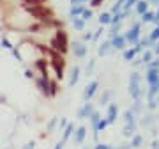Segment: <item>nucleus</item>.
Instances as JSON below:
<instances>
[{
  "instance_id": "obj_55",
  "label": "nucleus",
  "mask_w": 159,
  "mask_h": 149,
  "mask_svg": "<svg viewBox=\"0 0 159 149\" xmlns=\"http://www.w3.org/2000/svg\"><path fill=\"white\" fill-rule=\"evenodd\" d=\"M154 55H159V45H156V50H154Z\"/></svg>"
},
{
  "instance_id": "obj_16",
  "label": "nucleus",
  "mask_w": 159,
  "mask_h": 149,
  "mask_svg": "<svg viewBox=\"0 0 159 149\" xmlns=\"http://www.w3.org/2000/svg\"><path fill=\"white\" fill-rule=\"evenodd\" d=\"M157 92H159V80L156 82V84H152V85H150V89H148V92H147L148 99H154V98L157 96Z\"/></svg>"
},
{
  "instance_id": "obj_28",
  "label": "nucleus",
  "mask_w": 159,
  "mask_h": 149,
  "mask_svg": "<svg viewBox=\"0 0 159 149\" xmlns=\"http://www.w3.org/2000/svg\"><path fill=\"white\" fill-rule=\"evenodd\" d=\"M110 98H111V91H104V94L101 96V105H108Z\"/></svg>"
},
{
  "instance_id": "obj_20",
  "label": "nucleus",
  "mask_w": 159,
  "mask_h": 149,
  "mask_svg": "<svg viewBox=\"0 0 159 149\" xmlns=\"http://www.w3.org/2000/svg\"><path fill=\"white\" fill-rule=\"evenodd\" d=\"M83 9H85L83 6H71V11H69V14H71V18H76V16H80V14L83 12Z\"/></svg>"
},
{
  "instance_id": "obj_50",
  "label": "nucleus",
  "mask_w": 159,
  "mask_h": 149,
  "mask_svg": "<svg viewBox=\"0 0 159 149\" xmlns=\"http://www.w3.org/2000/svg\"><path fill=\"white\" fill-rule=\"evenodd\" d=\"M25 76H27V78H34V73H32L30 69H27V71H25Z\"/></svg>"
},
{
  "instance_id": "obj_6",
  "label": "nucleus",
  "mask_w": 159,
  "mask_h": 149,
  "mask_svg": "<svg viewBox=\"0 0 159 149\" xmlns=\"http://www.w3.org/2000/svg\"><path fill=\"white\" fill-rule=\"evenodd\" d=\"M110 45H111V48H115V50H124L125 45H127V41L124 39V36L117 34L115 37H111V41H110Z\"/></svg>"
},
{
  "instance_id": "obj_47",
  "label": "nucleus",
  "mask_w": 159,
  "mask_h": 149,
  "mask_svg": "<svg viewBox=\"0 0 159 149\" xmlns=\"http://www.w3.org/2000/svg\"><path fill=\"white\" fill-rule=\"evenodd\" d=\"M94 60H90V64H89V66H87V73H92V69H94Z\"/></svg>"
},
{
  "instance_id": "obj_18",
  "label": "nucleus",
  "mask_w": 159,
  "mask_h": 149,
  "mask_svg": "<svg viewBox=\"0 0 159 149\" xmlns=\"http://www.w3.org/2000/svg\"><path fill=\"white\" fill-rule=\"evenodd\" d=\"M27 30H29L30 34H41V32L44 30V25H43V23H34V25H30Z\"/></svg>"
},
{
  "instance_id": "obj_40",
  "label": "nucleus",
  "mask_w": 159,
  "mask_h": 149,
  "mask_svg": "<svg viewBox=\"0 0 159 149\" xmlns=\"http://www.w3.org/2000/svg\"><path fill=\"white\" fill-rule=\"evenodd\" d=\"M156 107H157V101H156V99H148V108L154 110Z\"/></svg>"
},
{
  "instance_id": "obj_25",
  "label": "nucleus",
  "mask_w": 159,
  "mask_h": 149,
  "mask_svg": "<svg viewBox=\"0 0 159 149\" xmlns=\"http://www.w3.org/2000/svg\"><path fill=\"white\" fill-rule=\"evenodd\" d=\"M99 23H101V25H108V23H111V14H110V12H101Z\"/></svg>"
},
{
  "instance_id": "obj_15",
  "label": "nucleus",
  "mask_w": 159,
  "mask_h": 149,
  "mask_svg": "<svg viewBox=\"0 0 159 149\" xmlns=\"http://www.w3.org/2000/svg\"><path fill=\"white\" fill-rule=\"evenodd\" d=\"M78 80H80V68H78V66H74V68H73V71H71L69 85H71V87H74L76 84H78Z\"/></svg>"
},
{
  "instance_id": "obj_3",
  "label": "nucleus",
  "mask_w": 159,
  "mask_h": 149,
  "mask_svg": "<svg viewBox=\"0 0 159 149\" xmlns=\"http://www.w3.org/2000/svg\"><path fill=\"white\" fill-rule=\"evenodd\" d=\"M129 94L131 98L134 99V101H138L140 99V96H142V89H140V74L138 73H133L129 78Z\"/></svg>"
},
{
  "instance_id": "obj_36",
  "label": "nucleus",
  "mask_w": 159,
  "mask_h": 149,
  "mask_svg": "<svg viewBox=\"0 0 159 149\" xmlns=\"http://www.w3.org/2000/svg\"><path fill=\"white\" fill-rule=\"evenodd\" d=\"M136 2H138V0H125V2H124V9H125V11H129L133 6H136Z\"/></svg>"
},
{
  "instance_id": "obj_45",
  "label": "nucleus",
  "mask_w": 159,
  "mask_h": 149,
  "mask_svg": "<svg viewBox=\"0 0 159 149\" xmlns=\"http://www.w3.org/2000/svg\"><path fill=\"white\" fill-rule=\"evenodd\" d=\"M152 121H154L152 115H147V119H143V124H152Z\"/></svg>"
},
{
  "instance_id": "obj_29",
  "label": "nucleus",
  "mask_w": 159,
  "mask_h": 149,
  "mask_svg": "<svg viewBox=\"0 0 159 149\" xmlns=\"http://www.w3.org/2000/svg\"><path fill=\"white\" fill-rule=\"evenodd\" d=\"M154 18H156V16H154V12H150V11H145V12L142 14V20H143V22H154Z\"/></svg>"
},
{
  "instance_id": "obj_46",
  "label": "nucleus",
  "mask_w": 159,
  "mask_h": 149,
  "mask_svg": "<svg viewBox=\"0 0 159 149\" xmlns=\"http://www.w3.org/2000/svg\"><path fill=\"white\" fill-rule=\"evenodd\" d=\"M83 2H87V0H71V4H73V6H81Z\"/></svg>"
},
{
  "instance_id": "obj_35",
  "label": "nucleus",
  "mask_w": 159,
  "mask_h": 149,
  "mask_svg": "<svg viewBox=\"0 0 159 149\" xmlns=\"http://www.w3.org/2000/svg\"><path fill=\"white\" fill-rule=\"evenodd\" d=\"M81 16H83L81 20H83V22H87V20H90V18H92V11H90V9H83Z\"/></svg>"
},
{
  "instance_id": "obj_7",
  "label": "nucleus",
  "mask_w": 159,
  "mask_h": 149,
  "mask_svg": "<svg viewBox=\"0 0 159 149\" xmlns=\"http://www.w3.org/2000/svg\"><path fill=\"white\" fill-rule=\"evenodd\" d=\"M92 112H94V107H92L90 101H87V103H83V107L78 110V117L80 119H89Z\"/></svg>"
},
{
  "instance_id": "obj_56",
  "label": "nucleus",
  "mask_w": 159,
  "mask_h": 149,
  "mask_svg": "<svg viewBox=\"0 0 159 149\" xmlns=\"http://www.w3.org/2000/svg\"><path fill=\"white\" fill-rule=\"evenodd\" d=\"M150 2H152V4H157V6H159V0H150Z\"/></svg>"
},
{
  "instance_id": "obj_17",
  "label": "nucleus",
  "mask_w": 159,
  "mask_h": 149,
  "mask_svg": "<svg viewBox=\"0 0 159 149\" xmlns=\"http://www.w3.org/2000/svg\"><path fill=\"white\" fill-rule=\"evenodd\" d=\"M145 11H148V2H145V0H138L136 2V12L138 14H143Z\"/></svg>"
},
{
  "instance_id": "obj_58",
  "label": "nucleus",
  "mask_w": 159,
  "mask_h": 149,
  "mask_svg": "<svg viewBox=\"0 0 159 149\" xmlns=\"http://www.w3.org/2000/svg\"><path fill=\"white\" fill-rule=\"evenodd\" d=\"M157 29H159V22H157Z\"/></svg>"
},
{
  "instance_id": "obj_19",
  "label": "nucleus",
  "mask_w": 159,
  "mask_h": 149,
  "mask_svg": "<svg viewBox=\"0 0 159 149\" xmlns=\"http://www.w3.org/2000/svg\"><path fill=\"white\" fill-rule=\"evenodd\" d=\"M73 132H74V124H67V126L64 128V135H62V142H66L71 135H73Z\"/></svg>"
},
{
  "instance_id": "obj_42",
  "label": "nucleus",
  "mask_w": 159,
  "mask_h": 149,
  "mask_svg": "<svg viewBox=\"0 0 159 149\" xmlns=\"http://www.w3.org/2000/svg\"><path fill=\"white\" fill-rule=\"evenodd\" d=\"M96 149H111V146H108V144H97Z\"/></svg>"
},
{
  "instance_id": "obj_33",
  "label": "nucleus",
  "mask_w": 159,
  "mask_h": 149,
  "mask_svg": "<svg viewBox=\"0 0 159 149\" xmlns=\"http://www.w3.org/2000/svg\"><path fill=\"white\" fill-rule=\"evenodd\" d=\"M124 121L125 123H133V121H134V114H133L131 110H127V112L124 114Z\"/></svg>"
},
{
  "instance_id": "obj_34",
  "label": "nucleus",
  "mask_w": 159,
  "mask_h": 149,
  "mask_svg": "<svg viewBox=\"0 0 159 149\" xmlns=\"http://www.w3.org/2000/svg\"><path fill=\"white\" fill-rule=\"evenodd\" d=\"M2 46H4L6 50H12V48H14V46L11 45V41L7 39V37H2Z\"/></svg>"
},
{
  "instance_id": "obj_13",
  "label": "nucleus",
  "mask_w": 159,
  "mask_h": 149,
  "mask_svg": "<svg viewBox=\"0 0 159 149\" xmlns=\"http://www.w3.org/2000/svg\"><path fill=\"white\" fill-rule=\"evenodd\" d=\"M35 68L41 71V78H48V68H46V60H43V59L35 60Z\"/></svg>"
},
{
  "instance_id": "obj_49",
  "label": "nucleus",
  "mask_w": 159,
  "mask_h": 149,
  "mask_svg": "<svg viewBox=\"0 0 159 149\" xmlns=\"http://www.w3.org/2000/svg\"><path fill=\"white\" fill-rule=\"evenodd\" d=\"M101 2H102V0H90V4H92V6H94V7L101 6Z\"/></svg>"
},
{
  "instance_id": "obj_8",
  "label": "nucleus",
  "mask_w": 159,
  "mask_h": 149,
  "mask_svg": "<svg viewBox=\"0 0 159 149\" xmlns=\"http://www.w3.org/2000/svg\"><path fill=\"white\" fill-rule=\"evenodd\" d=\"M73 53H74V57L83 59V57L87 55V46L83 45V43H78V41H74V45H73Z\"/></svg>"
},
{
  "instance_id": "obj_38",
  "label": "nucleus",
  "mask_w": 159,
  "mask_h": 149,
  "mask_svg": "<svg viewBox=\"0 0 159 149\" xmlns=\"http://www.w3.org/2000/svg\"><path fill=\"white\" fill-rule=\"evenodd\" d=\"M150 41H156V39H159V29L156 27V29L152 30V34H150V37H148Z\"/></svg>"
},
{
  "instance_id": "obj_54",
  "label": "nucleus",
  "mask_w": 159,
  "mask_h": 149,
  "mask_svg": "<svg viewBox=\"0 0 159 149\" xmlns=\"http://www.w3.org/2000/svg\"><path fill=\"white\" fill-rule=\"evenodd\" d=\"M64 147V142H58L57 146H55V149H62Z\"/></svg>"
},
{
  "instance_id": "obj_44",
  "label": "nucleus",
  "mask_w": 159,
  "mask_h": 149,
  "mask_svg": "<svg viewBox=\"0 0 159 149\" xmlns=\"http://www.w3.org/2000/svg\"><path fill=\"white\" fill-rule=\"evenodd\" d=\"M92 37H94V34H92V32H85V34H83V39H85V41H90Z\"/></svg>"
},
{
  "instance_id": "obj_24",
  "label": "nucleus",
  "mask_w": 159,
  "mask_h": 149,
  "mask_svg": "<svg viewBox=\"0 0 159 149\" xmlns=\"http://www.w3.org/2000/svg\"><path fill=\"white\" fill-rule=\"evenodd\" d=\"M110 41H104V43H101L99 45V55H108V52H110Z\"/></svg>"
},
{
  "instance_id": "obj_31",
  "label": "nucleus",
  "mask_w": 159,
  "mask_h": 149,
  "mask_svg": "<svg viewBox=\"0 0 159 149\" xmlns=\"http://www.w3.org/2000/svg\"><path fill=\"white\" fill-rule=\"evenodd\" d=\"M120 27H122V25H120V23H113V29L110 30V36H111V37H115V36L119 34Z\"/></svg>"
},
{
  "instance_id": "obj_57",
  "label": "nucleus",
  "mask_w": 159,
  "mask_h": 149,
  "mask_svg": "<svg viewBox=\"0 0 159 149\" xmlns=\"http://www.w3.org/2000/svg\"><path fill=\"white\" fill-rule=\"evenodd\" d=\"M154 99H156V101H157V103H159V92H157V98H154Z\"/></svg>"
},
{
  "instance_id": "obj_27",
  "label": "nucleus",
  "mask_w": 159,
  "mask_h": 149,
  "mask_svg": "<svg viewBox=\"0 0 159 149\" xmlns=\"http://www.w3.org/2000/svg\"><path fill=\"white\" fill-rule=\"evenodd\" d=\"M152 60H154V52H148V50H147V52L143 53L142 62H143V64H150Z\"/></svg>"
},
{
  "instance_id": "obj_51",
  "label": "nucleus",
  "mask_w": 159,
  "mask_h": 149,
  "mask_svg": "<svg viewBox=\"0 0 159 149\" xmlns=\"http://www.w3.org/2000/svg\"><path fill=\"white\" fill-rule=\"evenodd\" d=\"M66 126H67V123H66V119H60V130H64Z\"/></svg>"
},
{
  "instance_id": "obj_10",
  "label": "nucleus",
  "mask_w": 159,
  "mask_h": 149,
  "mask_svg": "<svg viewBox=\"0 0 159 149\" xmlns=\"http://www.w3.org/2000/svg\"><path fill=\"white\" fill-rule=\"evenodd\" d=\"M117 114H119V108H117V103H108V115H106V121L108 124L117 121Z\"/></svg>"
},
{
  "instance_id": "obj_1",
  "label": "nucleus",
  "mask_w": 159,
  "mask_h": 149,
  "mask_svg": "<svg viewBox=\"0 0 159 149\" xmlns=\"http://www.w3.org/2000/svg\"><path fill=\"white\" fill-rule=\"evenodd\" d=\"M27 9V12H29L32 18H35V20H39L43 25H46V27H53V25H58V22L55 20V16H53V12L48 9L46 6H35V7H25Z\"/></svg>"
},
{
  "instance_id": "obj_12",
  "label": "nucleus",
  "mask_w": 159,
  "mask_h": 149,
  "mask_svg": "<svg viewBox=\"0 0 159 149\" xmlns=\"http://www.w3.org/2000/svg\"><path fill=\"white\" fill-rule=\"evenodd\" d=\"M85 137H87V128L85 126H80L78 130H76V133H74V142L81 144L83 140H85Z\"/></svg>"
},
{
  "instance_id": "obj_30",
  "label": "nucleus",
  "mask_w": 159,
  "mask_h": 149,
  "mask_svg": "<svg viewBox=\"0 0 159 149\" xmlns=\"http://www.w3.org/2000/svg\"><path fill=\"white\" fill-rule=\"evenodd\" d=\"M134 55H136V53H134V50H124V59H125V60H133V59H134Z\"/></svg>"
},
{
  "instance_id": "obj_11",
  "label": "nucleus",
  "mask_w": 159,
  "mask_h": 149,
  "mask_svg": "<svg viewBox=\"0 0 159 149\" xmlns=\"http://www.w3.org/2000/svg\"><path fill=\"white\" fill-rule=\"evenodd\" d=\"M35 82H37V87L41 89V92L50 98V82H48V78H37Z\"/></svg>"
},
{
  "instance_id": "obj_43",
  "label": "nucleus",
  "mask_w": 159,
  "mask_h": 149,
  "mask_svg": "<svg viewBox=\"0 0 159 149\" xmlns=\"http://www.w3.org/2000/svg\"><path fill=\"white\" fill-rule=\"evenodd\" d=\"M148 68H159V57L156 59V60H152V62L148 64Z\"/></svg>"
},
{
  "instance_id": "obj_37",
  "label": "nucleus",
  "mask_w": 159,
  "mask_h": 149,
  "mask_svg": "<svg viewBox=\"0 0 159 149\" xmlns=\"http://www.w3.org/2000/svg\"><path fill=\"white\" fill-rule=\"evenodd\" d=\"M138 43H140L143 48H147V46H152L154 45V41H150L148 37H147V39H138Z\"/></svg>"
},
{
  "instance_id": "obj_2",
  "label": "nucleus",
  "mask_w": 159,
  "mask_h": 149,
  "mask_svg": "<svg viewBox=\"0 0 159 149\" xmlns=\"http://www.w3.org/2000/svg\"><path fill=\"white\" fill-rule=\"evenodd\" d=\"M50 46H51V50H55V52L60 53V55L67 52L69 45H67V34H66V30H58L57 36L51 39Z\"/></svg>"
},
{
  "instance_id": "obj_21",
  "label": "nucleus",
  "mask_w": 159,
  "mask_h": 149,
  "mask_svg": "<svg viewBox=\"0 0 159 149\" xmlns=\"http://www.w3.org/2000/svg\"><path fill=\"white\" fill-rule=\"evenodd\" d=\"M73 27L76 30H85V22H83V20H81V18H73Z\"/></svg>"
},
{
  "instance_id": "obj_26",
  "label": "nucleus",
  "mask_w": 159,
  "mask_h": 149,
  "mask_svg": "<svg viewBox=\"0 0 159 149\" xmlns=\"http://www.w3.org/2000/svg\"><path fill=\"white\" fill-rule=\"evenodd\" d=\"M99 121H101V115H99V112H97V110H94V112L90 114V123H92V128H96Z\"/></svg>"
},
{
  "instance_id": "obj_4",
  "label": "nucleus",
  "mask_w": 159,
  "mask_h": 149,
  "mask_svg": "<svg viewBox=\"0 0 159 149\" xmlns=\"http://www.w3.org/2000/svg\"><path fill=\"white\" fill-rule=\"evenodd\" d=\"M125 41H129L131 45H136L138 39H140V23H134L133 27L129 29V32L124 36Z\"/></svg>"
},
{
  "instance_id": "obj_9",
  "label": "nucleus",
  "mask_w": 159,
  "mask_h": 149,
  "mask_svg": "<svg viewBox=\"0 0 159 149\" xmlns=\"http://www.w3.org/2000/svg\"><path fill=\"white\" fill-rule=\"evenodd\" d=\"M97 87H99V84H97L96 80H94V82H90V84H89V85H87L85 92H83V98H85V101H90V99H92V96H94V94H96Z\"/></svg>"
},
{
  "instance_id": "obj_48",
  "label": "nucleus",
  "mask_w": 159,
  "mask_h": 149,
  "mask_svg": "<svg viewBox=\"0 0 159 149\" xmlns=\"http://www.w3.org/2000/svg\"><path fill=\"white\" fill-rule=\"evenodd\" d=\"M34 146H35L34 142H29V144H25V146H23V149H34Z\"/></svg>"
},
{
  "instance_id": "obj_53",
  "label": "nucleus",
  "mask_w": 159,
  "mask_h": 149,
  "mask_svg": "<svg viewBox=\"0 0 159 149\" xmlns=\"http://www.w3.org/2000/svg\"><path fill=\"white\" fill-rule=\"evenodd\" d=\"M154 16H156V18H154V22L157 23L159 22V9H157V12H154Z\"/></svg>"
},
{
  "instance_id": "obj_23",
  "label": "nucleus",
  "mask_w": 159,
  "mask_h": 149,
  "mask_svg": "<svg viewBox=\"0 0 159 149\" xmlns=\"http://www.w3.org/2000/svg\"><path fill=\"white\" fill-rule=\"evenodd\" d=\"M143 144V137L142 135H133V140H131L129 147H140Z\"/></svg>"
},
{
  "instance_id": "obj_14",
  "label": "nucleus",
  "mask_w": 159,
  "mask_h": 149,
  "mask_svg": "<svg viewBox=\"0 0 159 149\" xmlns=\"http://www.w3.org/2000/svg\"><path fill=\"white\" fill-rule=\"evenodd\" d=\"M136 132V121H133V123H125L124 126V135L125 137H133Z\"/></svg>"
},
{
  "instance_id": "obj_32",
  "label": "nucleus",
  "mask_w": 159,
  "mask_h": 149,
  "mask_svg": "<svg viewBox=\"0 0 159 149\" xmlns=\"http://www.w3.org/2000/svg\"><path fill=\"white\" fill-rule=\"evenodd\" d=\"M57 92H58V85L55 82H50V96H55Z\"/></svg>"
},
{
  "instance_id": "obj_5",
  "label": "nucleus",
  "mask_w": 159,
  "mask_h": 149,
  "mask_svg": "<svg viewBox=\"0 0 159 149\" xmlns=\"http://www.w3.org/2000/svg\"><path fill=\"white\" fill-rule=\"evenodd\" d=\"M145 80H147L148 85H152L159 80V68H148L147 74H145Z\"/></svg>"
},
{
  "instance_id": "obj_52",
  "label": "nucleus",
  "mask_w": 159,
  "mask_h": 149,
  "mask_svg": "<svg viewBox=\"0 0 159 149\" xmlns=\"http://www.w3.org/2000/svg\"><path fill=\"white\" fill-rule=\"evenodd\" d=\"M152 149H159V142H157V140H154V142H152Z\"/></svg>"
},
{
  "instance_id": "obj_39",
  "label": "nucleus",
  "mask_w": 159,
  "mask_h": 149,
  "mask_svg": "<svg viewBox=\"0 0 159 149\" xmlns=\"http://www.w3.org/2000/svg\"><path fill=\"white\" fill-rule=\"evenodd\" d=\"M11 52H12V55H14V57H16L18 60H23V59H21V55H20V50H18L16 46H14V48H12Z\"/></svg>"
},
{
  "instance_id": "obj_41",
  "label": "nucleus",
  "mask_w": 159,
  "mask_h": 149,
  "mask_svg": "<svg viewBox=\"0 0 159 149\" xmlns=\"http://www.w3.org/2000/svg\"><path fill=\"white\" fill-rule=\"evenodd\" d=\"M55 124H57V117H53V119L50 121V124H48V130H53V128H55Z\"/></svg>"
},
{
  "instance_id": "obj_22",
  "label": "nucleus",
  "mask_w": 159,
  "mask_h": 149,
  "mask_svg": "<svg viewBox=\"0 0 159 149\" xmlns=\"http://www.w3.org/2000/svg\"><path fill=\"white\" fill-rule=\"evenodd\" d=\"M25 4H23V7H35V6H44L46 0H23Z\"/></svg>"
}]
</instances>
